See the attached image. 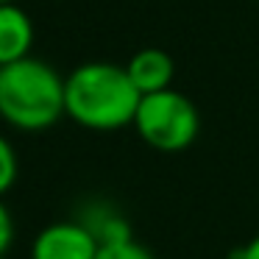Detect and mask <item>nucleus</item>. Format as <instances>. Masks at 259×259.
<instances>
[{
	"label": "nucleus",
	"mask_w": 259,
	"mask_h": 259,
	"mask_svg": "<svg viewBox=\"0 0 259 259\" xmlns=\"http://www.w3.org/2000/svg\"><path fill=\"white\" fill-rule=\"evenodd\" d=\"M131 125L137 128L140 140L153 151L179 153L195 142L201 131V117L195 103L170 87L153 95H142Z\"/></svg>",
	"instance_id": "nucleus-3"
},
{
	"label": "nucleus",
	"mask_w": 259,
	"mask_h": 259,
	"mask_svg": "<svg viewBox=\"0 0 259 259\" xmlns=\"http://www.w3.org/2000/svg\"><path fill=\"white\" fill-rule=\"evenodd\" d=\"M34 45V23L17 3H0V67L28 59Z\"/></svg>",
	"instance_id": "nucleus-6"
},
{
	"label": "nucleus",
	"mask_w": 259,
	"mask_h": 259,
	"mask_svg": "<svg viewBox=\"0 0 259 259\" xmlns=\"http://www.w3.org/2000/svg\"><path fill=\"white\" fill-rule=\"evenodd\" d=\"M237 259H259V234L253 237V240L248 242L240 253H237Z\"/></svg>",
	"instance_id": "nucleus-11"
},
{
	"label": "nucleus",
	"mask_w": 259,
	"mask_h": 259,
	"mask_svg": "<svg viewBox=\"0 0 259 259\" xmlns=\"http://www.w3.org/2000/svg\"><path fill=\"white\" fill-rule=\"evenodd\" d=\"M125 73H128L131 84L137 87L140 95H153V92L170 90L176 64H173V56L162 48H142L125 64Z\"/></svg>",
	"instance_id": "nucleus-5"
},
{
	"label": "nucleus",
	"mask_w": 259,
	"mask_h": 259,
	"mask_svg": "<svg viewBox=\"0 0 259 259\" xmlns=\"http://www.w3.org/2000/svg\"><path fill=\"white\" fill-rule=\"evenodd\" d=\"M95 259H153V253L131 237V240L114 242V245H101Z\"/></svg>",
	"instance_id": "nucleus-9"
},
{
	"label": "nucleus",
	"mask_w": 259,
	"mask_h": 259,
	"mask_svg": "<svg viewBox=\"0 0 259 259\" xmlns=\"http://www.w3.org/2000/svg\"><path fill=\"white\" fill-rule=\"evenodd\" d=\"M140 98L125 67L112 62H87L64 78V114L90 131L131 125Z\"/></svg>",
	"instance_id": "nucleus-1"
},
{
	"label": "nucleus",
	"mask_w": 259,
	"mask_h": 259,
	"mask_svg": "<svg viewBox=\"0 0 259 259\" xmlns=\"http://www.w3.org/2000/svg\"><path fill=\"white\" fill-rule=\"evenodd\" d=\"M0 3H14V0H0Z\"/></svg>",
	"instance_id": "nucleus-12"
},
{
	"label": "nucleus",
	"mask_w": 259,
	"mask_h": 259,
	"mask_svg": "<svg viewBox=\"0 0 259 259\" xmlns=\"http://www.w3.org/2000/svg\"><path fill=\"white\" fill-rule=\"evenodd\" d=\"M101 245L78 220H56L31 242V259H95Z\"/></svg>",
	"instance_id": "nucleus-4"
},
{
	"label": "nucleus",
	"mask_w": 259,
	"mask_h": 259,
	"mask_svg": "<svg viewBox=\"0 0 259 259\" xmlns=\"http://www.w3.org/2000/svg\"><path fill=\"white\" fill-rule=\"evenodd\" d=\"M0 117L17 131H45L64 117V78L42 59L0 67Z\"/></svg>",
	"instance_id": "nucleus-2"
},
{
	"label": "nucleus",
	"mask_w": 259,
	"mask_h": 259,
	"mask_svg": "<svg viewBox=\"0 0 259 259\" xmlns=\"http://www.w3.org/2000/svg\"><path fill=\"white\" fill-rule=\"evenodd\" d=\"M17 170H20L17 151H14V145L6 140V137L0 134V198L14 187V181H17Z\"/></svg>",
	"instance_id": "nucleus-8"
},
{
	"label": "nucleus",
	"mask_w": 259,
	"mask_h": 259,
	"mask_svg": "<svg viewBox=\"0 0 259 259\" xmlns=\"http://www.w3.org/2000/svg\"><path fill=\"white\" fill-rule=\"evenodd\" d=\"M78 220L92 237H95L98 245H114V242L131 240V226L128 220L123 218L120 209H114L112 203L106 201H95L87 203L84 212H78Z\"/></svg>",
	"instance_id": "nucleus-7"
},
{
	"label": "nucleus",
	"mask_w": 259,
	"mask_h": 259,
	"mask_svg": "<svg viewBox=\"0 0 259 259\" xmlns=\"http://www.w3.org/2000/svg\"><path fill=\"white\" fill-rule=\"evenodd\" d=\"M0 259H6V256H0Z\"/></svg>",
	"instance_id": "nucleus-13"
},
{
	"label": "nucleus",
	"mask_w": 259,
	"mask_h": 259,
	"mask_svg": "<svg viewBox=\"0 0 259 259\" xmlns=\"http://www.w3.org/2000/svg\"><path fill=\"white\" fill-rule=\"evenodd\" d=\"M12 242H14V218L9 212V206L3 203V198H0V256L9 253Z\"/></svg>",
	"instance_id": "nucleus-10"
}]
</instances>
